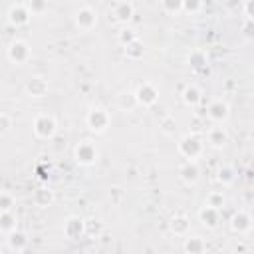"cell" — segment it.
Listing matches in <instances>:
<instances>
[{
  "label": "cell",
  "instance_id": "cell-16",
  "mask_svg": "<svg viewBox=\"0 0 254 254\" xmlns=\"http://www.w3.org/2000/svg\"><path fill=\"white\" fill-rule=\"evenodd\" d=\"M206 143H208L212 149H222V147L228 143V131L216 123L214 127H210V129L206 131Z\"/></svg>",
  "mask_w": 254,
  "mask_h": 254
},
{
  "label": "cell",
  "instance_id": "cell-36",
  "mask_svg": "<svg viewBox=\"0 0 254 254\" xmlns=\"http://www.w3.org/2000/svg\"><path fill=\"white\" fill-rule=\"evenodd\" d=\"M123 196H125V192H123L119 187H113V189L109 190V200H111L113 204H119V202L123 200Z\"/></svg>",
  "mask_w": 254,
  "mask_h": 254
},
{
  "label": "cell",
  "instance_id": "cell-20",
  "mask_svg": "<svg viewBox=\"0 0 254 254\" xmlns=\"http://www.w3.org/2000/svg\"><path fill=\"white\" fill-rule=\"evenodd\" d=\"M187 62H189V65H190L194 71H202V69L208 67V54H206L204 50H192V52L189 54Z\"/></svg>",
  "mask_w": 254,
  "mask_h": 254
},
{
  "label": "cell",
  "instance_id": "cell-25",
  "mask_svg": "<svg viewBox=\"0 0 254 254\" xmlns=\"http://www.w3.org/2000/svg\"><path fill=\"white\" fill-rule=\"evenodd\" d=\"M123 52H125V58H129V60H141V58L145 56V46H143V42L137 38V40H133L131 44L123 46Z\"/></svg>",
  "mask_w": 254,
  "mask_h": 254
},
{
  "label": "cell",
  "instance_id": "cell-7",
  "mask_svg": "<svg viewBox=\"0 0 254 254\" xmlns=\"http://www.w3.org/2000/svg\"><path fill=\"white\" fill-rule=\"evenodd\" d=\"M228 115H230V107H228V103L224 101V99H212L210 103H208V107H206V117L212 121V123H224L226 119H228Z\"/></svg>",
  "mask_w": 254,
  "mask_h": 254
},
{
  "label": "cell",
  "instance_id": "cell-5",
  "mask_svg": "<svg viewBox=\"0 0 254 254\" xmlns=\"http://www.w3.org/2000/svg\"><path fill=\"white\" fill-rule=\"evenodd\" d=\"M6 56L12 64L16 65H24L30 58H32V48L26 40H12L8 50H6Z\"/></svg>",
  "mask_w": 254,
  "mask_h": 254
},
{
  "label": "cell",
  "instance_id": "cell-31",
  "mask_svg": "<svg viewBox=\"0 0 254 254\" xmlns=\"http://www.w3.org/2000/svg\"><path fill=\"white\" fill-rule=\"evenodd\" d=\"M14 206H16V198H14V194L8 192V190L0 192V210H12Z\"/></svg>",
  "mask_w": 254,
  "mask_h": 254
},
{
  "label": "cell",
  "instance_id": "cell-37",
  "mask_svg": "<svg viewBox=\"0 0 254 254\" xmlns=\"http://www.w3.org/2000/svg\"><path fill=\"white\" fill-rule=\"evenodd\" d=\"M244 14L248 16L250 22H254V0H246V4H244Z\"/></svg>",
  "mask_w": 254,
  "mask_h": 254
},
{
  "label": "cell",
  "instance_id": "cell-15",
  "mask_svg": "<svg viewBox=\"0 0 254 254\" xmlns=\"http://www.w3.org/2000/svg\"><path fill=\"white\" fill-rule=\"evenodd\" d=\"M198 220L202 222V226L206 228H216L220 224V208L216 206H210V204H204L200 210H198Z\"/></svg>",
  "mask_w": 254,
  "mask_h": 254
},
{
  "label": "cell",
  "instance_id": "cell-26",
  "mask_svg": "<svg viewBox=\"0 0 254 254\" xmlns=\"http://www.w3.org/2000/svg\"><path fill=\"white\" fill-rule=\"evenodd\" d=\"M236 179V171L232 165H222L218 171H216V181L220 185H232Z\"/></svg>",
  "mask_w": 254,
  "mask_h": 254
},
{
  "label": "cell",
  "instance_id": "cell-21",
  "mask_svg": "<svg viewBox=\"0 0 254 254\" xmlns=\"http://www.w3.org/2000/svg\"><path fill=\"white\" fill-rule=\"evenodd\" d=\"M181 99H183V103L187 105V107H196L200 101H202V91L196 87V85H187L185 89H183V93H181Z\"/></svg>",
  "mask_w": 254,
  "mask_h": 254
},
{
  "label": "cell",
  "instance_id": "cell-2",
  "mask_svg": "<svg viewBox=\"0 0 254 254\" xmlns=\"http://www.w3.org/2000/svg\"><path fill=\"white\" fill-rule=\"evenodd\" d=\"M177 151L187 161H196L202 155V151H204V143H202V139L198 135L189 133V135L181 137V141L177 143Z\"/></svg>",
  "mask_w": 254,
  "mask_h": 254
},
{
  "label": "cell",
  "instance_id": "cell-32",
  "mask_svg": "<svg viewBox=\"0 0 254 254\" xmlns=\"http://www.w3.org/2000/svg\"><path fill=\"white\" fill-rule=\"evenodd\" d=\"M26 6L30 8V12L34 16H40V14H44L48 10V0H28Z\"/></svg>",
  "mask_w": 254,
  "mask_h": 254
},
{
  "label": "cell",
  "instance_id": "cell-18",
  "mask_svg": "<svg viewBox=\"0 0 254 254\" xmlns=\"http://www.w3.org/2000/svg\"><path fill=\"white\" fill-rule=\"evenodd\" d=\"M169 230L175 234V236H187L189 230H190V220L187 214H173L171 220H169Z\"/></svg>",
  "mask_w": 254,
  "mask_h": 254
},
{
  "label": "cell",
  "instance_id": "cell-22",
  "mask_svg": "<svg viewBox=\"0 0 254 254\" xmlns=\"http://www.w3.org/2000/svg\"><path fill=\"white\" fill-rule=\"evenodd\" d=\"M183 248H185V252H189V254H200V252L206 250V242H204V238L198 236V234H192V236L187 234Z\"/></svg>",
  "mask_w": 254,
  "mask_h": 254
},
{
  "label": "cell",
  "instance_id": "cell-6",
  "mask_svg": "<svg viewBox=\"0 0 254 254\" xmlns=\"http://www.w3.org/2000/svg\"><path fill=\"white\" fill-rule=\"evenodd\" d=\"M135 95H137L139 105L151 107V105H155V103L159 101V87H157L155 83H151V81H143V83L137 85Z\"/></svg>",
  "mask_w": 254,
  "mask_h": 254
},
{
  "label": "cell",
  "instance_id": "cell-27",
  "mask_svg": "<svg viewBox=\"0 0 254 254\" xmlns=\"http://www.w3.org/2000/svg\"><path fill=\"white\" fill-rule=\"evenodd\" d=\"M101 232H103V224L97 218H85V236L99 238Z\"/></svg>",
  "mask_w": 254,
  "mask_h": 254
},
{
  "label": "cell",
  "instance_id": "cell-24",
  "mask_svg": "<svg viewBox=\"0 0 254 254\" xmlns=\"http://www.w3.org/2000/svg\"><path fill=\"white\" fill-rule=\"evenodd\" d=\"M137 105H139V101H137L135 91H133V93H131V91H123V93L117 95V107H119L121 111H133Z\"/></svg>",
  "mask_w": 254,
  "mask_h": 254
},
{
  "label": "cell",
  "instance_id": "cell-1",
  "mask_svg": "<svg viewBox=\"0 0 254 254\" xmlns=\"http://www.w3.org/2000/svg\"><path fill=\"white\" fill-rule=\"evenodd\" d=\"M32 131L38 139L50 141L54 139V135L58 133V121L52 113H38L32 121Z\"/></svg>",
  "mask_w": 254,
  "mask_h": 254
},
{
  "label": "cell",
  "instance_id": "cell-3",
  "mask_svg": "<svg viewBox=\"0 0 254 254\" xmlns=\"http://www.w3.org/2000/svg\"><path fill=\"white\" fill-rule=\"evenodd\" d=\"M85 125L89 127L91 133L103 135V133L109 129V125H111V115H109L107 109L95 105V107H91V109L87 111V115H85Z\"/></svg>",
  "mask_w": 254,
  "mask_h": 254
},
{
  "label": "cell",
  "instance_id": "cell-8",
  "mask_svg": "<svg viewBox=\"0 0 254 254\" xmlns=\"http://www.w3.org/2000/svg\"><path fill=\"white\" fill-rule=\"evenodd\" d=\"M230 230L234 232V234H246V232H250L252 230V226H254V220H252V216H250V212H246V210H236L232 216H230Z\"/></svg>",
  "mask_w": 254,
  "mask_h": 254
},
{
  "label": "cell",
  "instance_id": "cell-34",
  "mask_svg": "<svg viewBox=\"0 0 254 254\" xmlns=\"http://www.w3.org/2000/svg\"><path fill=\"white\" fill-rule=\"evenodd\" d=\"M224 202H226L224 194H222V192H216V190H212V192H208V196H206V202H204V204H210V206L222 208V206H224Z\"/></svg>",
  "mask_w": 254,
  "mask_h": 254
},
{
  "label": "cell",
  "instance_id": "cell-17",
  "mask_svg": "<svg viewBox=\"0 0 254 254\" xmlns=\"http://www.w3.org/2000/svg\"><path fill=\"white\" fill-rule=\"evenodd\" d=\"M28 242H30L28 234L22 232V230H18V228L12 230L10 234H6V244H8V248L12 252H24L28 248Z\"/></svg>",
  "mask_w": 254,
  "mask_h": 254
},
{
  "label": "cell",
  "instance_id": "cell-11",
  "mask_svg": "<svg viewBox=\"0 0 254 254\" xmlns=\"http://www.w3.org/2000/svg\"><path fill=\"white\" fill-rule=\"evenodd\" d=\"M32 16H34V14H32L30 8L24 6V4H14V6L8 10V22H10L14 28H22V26H26V24L30 22Z\"/></svg>",
  "mask_w": 254,
  "mask_h": 254
},
{
  "label": "cell",
  "instance_id": "cell-14",
  "mask_svg": "<svg viewBox=\"0 0 254 254\" xmlns=\"http://www.w3.org/2000/svg\"><path fill=\"white\" fill-rule=\"evenodd\" d=\"M24 89L32 97H44L48 93V79L44 75H32L30 79H26Z\"/></svg>",
  "mask_w": 254,
  "mask_h": 254
},
{
  "label": "cell",
  "instance_id": "cell-9",
  "mask_svg": "<svg viewBox=\"0 0 254 254\" xmlns=\"http://www.w3.org/2000/svg\"><path fill=\"white\" fill-rule=\"evenodd\" d=\"M64 236L69 240H79L81 236H85V218L67 216L64 222Z\"/></svg>",
  "mask_w": 254,
  "mask_h": 254
},
{
  "label": "cell",
  "instance_id": "cell-4",
  "mask_svg": "<svg viewBox=\"0 0 254 254\" xmlns=\"http://www.w3.org/2000/svg\"><path fill=\"white\" fill-rule=\"evenodd\" d=\"M73 159H75V163L77 165H81V167H91V165H95L97 163V159H99V149L95 147V143H91V141H79L77 145H75V149H73Z\"/></svg>",
  "mask_w": 254,
  "mask_h": 254
},
{
  "label": "cell",
  "instance_id": "cell-33",
  "mask_svg": "<svg viewBox=\"0 0 254 254\" xmlns=\"http://www.w3.org/2000/svg\"><path fill=\"white\" fill-rule=\"evenodd\" d=\"M159 127H161V131H163L165 135H173V133H175V127H177V123H175V117H173V115H167V117H163V119L159 121Z\"/></svg>",
  "mask_w": 254,
  "mask_h": 254
},
{
  "label": "cell",
  "instance_id": "cell-30",
  "mask_svg": "<svg viewBox=\"0 0 254 254\" xmlns=\"http://www.w3.org/2000/svg\"><path fill=\"white\" fill-rule=\"evenodd\" d=\"M161 6L167 14H179L183 12V0H161Z\"/></svg>",
  "mask_w": 254,
  "mask_h": 254
},
{
  "label": "cell",
  "instance_id": "cell-19",
  "mask_svg": "<svg viewBox=\"0 0 254 254\" xmlns=\"http://www.w3.org/2000/svg\"><path fill=\"white\" fill-rule=\"evenodd\" d=\"M32 200H34L36 206H40V208H48V206L56 200V194H54V190H52L50 187H40V189L34 190Z\"/></svg>",
  "mask_w": 254,
  "mask_h": 254
},
{
  "label": "cell",
  "instance_id": "cell-23",
  "mask_svg": "<svg viewBox=\"0 0 254 254\" xmlns=\"http://www.w3.org/2000/svg\"><path fill=\"white\" fill-rule=\"evenodd\" d=\"M18 228V218L12 210H0V232L10 234L12 230Z\"/></svg>",
  "mask_w": 254,
  "mask_h": 254
},
{
  "label": "cell",
  "instance_id": "cell-10",
  "mask_svg": "<svg viewBox=\"0 0 254 254\" xmlns=\"http://www.w3.org/2000/svg\"><path fill=\"white\" fill-rule=\"evenodd\" d=\"M75 26L83 32H89L97 26V12L89 6H83L75 12Z\"/></svg>",
  "mask_w": 254,
  "mask_h": 254
},
{
  "label": "cell",
  "instance_id": "cell-12",
  "mask_svg": "<svg viewBox=\"0 0 254 254\" xmlns=\"http://www.w3.org/2000/svg\"><path fill=\"white\" fill-rule=\"evenodd\" d=\"M111 16H113L115 22L127 24V22L135 16V6H133V2H131V0H119V2L113 6Z\"/></svg>",
  "mask_w": 254,
  "mask_h": 254
},
{
  "label": "cell",
  "instance_id": "cell-28",
  "mask_svg": "<svg viewBox=\"0 0 254 254\" xmlns=\"http://www.w3.org/2000/svg\"><path fill=\"white\" fill-rule=\"evenodd\" d=\"M137 38H139V36H137V32H135V30H131V28H127V26H125V28H121V30H119V34H117V40H119V44H121V46H127V44H131V42H133V40H137Z\"/></svg>",
  "mask_w": 254,
  "mask_h": 254
},
{
  "label": "cell",
  "instance_id": "cell-35",
  "mask_svg": "<svg viewBox=\"0 0 254 254\" xmlns=\"http://www.w3.org/2000/svg\"><path fill=\"white\" fill-rule=\"evenodd\" d=\"M10 129H12V117L6 111H2L0 113V135H6Z\"/></svg>",
  "mask_w": 254,
  "mask_h": 254
},
{
  "label": "cell",
  "instance_id": "cell-29",
  "mask_svg": "<svg viewBox=\"0 0 254 254\" xmlns=\"http://www.w3.org/2000/svg\"><path fill=\"white\" fill-rule=\"evenodd\" d=\"M204 6V0H183V12L187 14H198Z\"/></svg>",
  "mask_w": 254,
  "mask_h": 254
},
{
  "label": "cell",
  "instance_id": "cell-13",
  "mask_svg": "<svg viewBox=\"0 0 254 254\" xmlns=\"http://www.w3.org/2000/svg\"><path fill=\"white\" fill-rule=\"evenodd\" d=\"M179 179L185 185H196L198 179H200V169H198L196 161H185L179 167Z\"/></svg>",
  "mask_w": 254,
  "mask_h": 254
}]
</instances>
